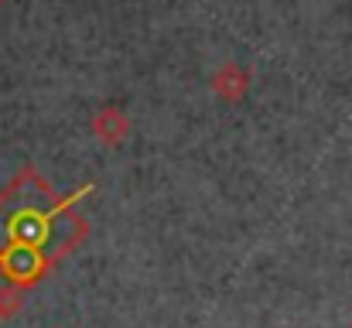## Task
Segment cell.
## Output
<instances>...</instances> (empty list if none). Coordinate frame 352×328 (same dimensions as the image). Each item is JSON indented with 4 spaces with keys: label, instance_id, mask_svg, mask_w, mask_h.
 I'll list each match as a JSON object with an SVG mask.
<instances>
[{
    "label": "cell",
    "instance_id": "6da1fadb",
    "mask_svg": "<svg viewBox=\"0 0 352 328\" xmlns=\"http://www.w3.org/2000/svg\"><path fill=\"white\" fill-rule=\"evenodd\" d=\"M212 89H216L219 100L239 103V100L250 93V72H246L243 65H236V62H226L223 69H216V76H212Z\"/></svg>",
    "mask_w": 352,
    "mask_h": 328
},
{
    "label": "cell",
    "instance_id": "7a4b0ae2",
    "mask_svg": "<svg viewBox=\"0 0 352 328\" xmlns=\"http://www.w3.org/2000/svg\"><path fill=\"white\" fill-rule=\"evenodd\" d=\"M93 133H96L107 147H117V144H123V137L130 133V120H126L123 109L103 107L93 116Z\"/></svg>",
    "mask_w": 352,
    "mask_h": 328
},
{
    "label": "cell",
    "instance_id": "3957f363",
    "mask_svg": "<svg viewBox=\"0 0 352 328\" xmlns=\"http://www.w3.org/2000/svg\"><path fill=\"white\" fill-rule=\"evenodd\" d=\"M0 3H3V0H0Z\"/></svg>",
    "mask_w": 352,
    "mask_h": 328
}]
</instances>
